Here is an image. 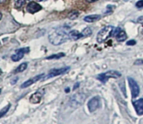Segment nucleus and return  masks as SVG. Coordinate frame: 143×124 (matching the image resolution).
<instances>
[{
    "instance_id": "f257e3e1",
    "label": "nucleus",
    "mask_w": 143,
    "mask_h": 124,
    "mask_svg": "<svg viewBox=\"0 0 143 124\" xmlns=\"http://www.w3.org/2000/svg\"><path fill=\"white\" fill-rule=\"evenodd\" d=\"M48 40L54 45H59L69 40L68 33L63 27H58L51 31L48 36Z\"/></svg>"
},
{
    "instance_id": "f03ea898",
    "label": "nucleus",
    "mask_w": 143,
    "mask_h": 124,
    "mask_svg": "<svg viewBox=\"0 0 143 124\" xmlns=\"http://www.w3.org/2000/svg\"><path fill=\"white\" fill-rule=\"evenodd\" d=\"M115 27L113 26H106L104 28L99 31V33L96 36L97 42L99 43H104L110 37L113 36L114 34Z\"/></svg>"
},
{
    "instance_id": "7ed1b4c3",
    "label": "nucleus",
    "mask_w": 143,
    "mask_h": 124,
    "mask_svg": "<svg viewBox=\"0 0 143 124\" xmlns=\"http://www.w3.org/2000/svg\"><path fill=\"white\" fill-rule=\"evenodd\" d=\"M121 73L116 70H108L106 73H101L97 75V79L103 84H106L110 78H117L121 77Z\"/></svg>"
},
{
    "instance_id": "20e7f679",
    "label": "nucleus",
    "mask_w": 143,
    "mask_h": 124,
    "mask_svg": "<svg viewBox=\"0 0 143 124\" xmlns=\"http://www.w3.org/2000/svg\"><path fill=\"white\" fill-rule=\"evenodd\" d=\"M86 96L83 94H77L73 96L70 99L69 105L71 108H77L81 106L84 103Z\"/></svg>"
},
{
    "instance_id": "39448f33",
    "label": "nucleus",
    "mask_w": 143,
    "mask_h": 124,
    "mask_svg": "<svg viewBox=\"0 0 143 124\" xmlns=\"http://www.w3.org/2000/svg\"><path fill=\"white\" fill-rule=\"evenodd\" d=\"M128 82H129V87L131 91V96L133 98H136L139 96L140 94V87L136 81L133 78L131 77H128Z\"/></svg>"
},
{
    "instance_id": "423d86ee",
    "label": "nucleus",
    "mask_w": 143,
    "mask_h": 124,
    "mask_svg": "<svg viewBox=\"0 0 143 124\" xmlns=\"http://www.w3.org/2000/svg\"><path fill=\"white\" fill-rule=\"evenodd\" d=\"M70 69V68L69 66H66V67H63V68H53V69H51L44 80H47V79H49V78L56 77V76H58V75H63L64 73H67Z\"/></svg>"
},
{
    "instance_id": "0eeeda50",
    "label": "nucleus",
    "mask_w": 143,
    "mask_h": 124,
    "mask_svg": "<svg viewBox=\"0 0 143 124\" xmlns=\"http://www.w3.org/2000/svg\"><path fill=\"white\" fill-rule=\"evenodd\" d=\"M101 105V100L99 96H95L88 102V109L90 112H94Z\"/></svg>"
},
{
    "instance_id": "6e6552de",
    "label": "nucleus",
    "mask_w": 143,
    "mask_h": 124,
    "mask_svg": "<svg viewBox=\"0 0 143 124\" xmlns=\"http://www.w3.org/2000/svg\"><path fill=\"white\" fill-rule=\"evenodd\" d=\"M29 52V47H25L16 50V54L11 56V59L13 61H19L24 57L25 53H28Z\"/></svg>"
},
{
    "instance_id": "1a4fd4ad",
    "label": "nucleus",
    "mask_w": 143,
    "mask_h": 124,
    "mask_svg": "<svg viewBox=\"0 0 143 124\" xmlns=\"http://www.w3.org/2000/svg\"><path fill=\"white\" fill-rule=\"evenodd\" d=\"M45 75L44 74H41V75H36L35 77H32V78H31L29 80H28L27 81H26L24 83L21 84V88L22 89H25V88H27L29 86H31V84H34L35 82H38V81H39L40 80H41L42 78H44Z\"/></svg>"
},
{
    "instance_id": "9d476101",
    "label": "nucleus",
    "mask_w": 143,
    "mask_h": 124,
    "mask_svg": "<svg viewBox=\"0 0 143 124\" xmlns=\"http://www.w3.org/2000/svg\"><path fill=\"white\" fill-rule=\"evenodd\" d=\"M41 9H42V6L35 2H31L29 3L27 6V11L31 14L38 12Z\"/></svg>"
},
{
    "instance_id": "9b49d317",
    "label": "nucleus",
    "mask_w": 143,
    "mask_h": 124,
    "mask_svg": "<svg viewBox=\"0 0 143 124\" xmlns=\"http://www.w3.org/2000/svg\"><path fill=\"white\" fill-rule=\"evenodd\" d=\"M133 105L136 110L137 114L139 116L143 115V98H140L133 102Z\"/></svg>"
},
{
    "instance_id": "f8f14e48",
    "label": "nucleus",
    "mask_w": 143,
    "mask_h": 124,
    "mask_svg": "<svg viewBox=\"0 0 143 124\" xmlns=\"http://www.w3.org/2000/svg\"><path fill=\"white\" fill-rule=\"evenodd\" d=\"M43 95V92H41V91H36L34 94H33L30 96L29 101L32 104H38L41 101L42 96Z\"/></svg>"
},
{
    "instance_id": "ddd939ff",
    "label": "nucleus",
    "mask_w": 143,
    "mask_h": 124,
    "mask_svg": "<svg viewBox=\"0 0 143 124\" xmlns=\"http://www.w3.org/2000/svg\"><path fill=\"white\" fill-rule=\"evenodd\" d=\"M68 36H69V39L71 40H77L81 38H83L82 32L80 33L77 30H72L69 31Z\"/></svg>"
},
{
    "instance_id": "4468645a",
    "label": "nucleus",
    "mask_w": 143,
    "mask_h": 124,
    "mask_svg": "<svg viewBox=\"0 0 143 124\" xmlns=\"http://www.w3.org/2000/svg\"><path fill=\"white\" fill-rule=\"evenodd\" d=\"M101 19V15H87L84 18V20L86 22H89L92 23L94 22H96Z\"/></svg>"
},
{
    "instance_id": "2eb2a0df",
    "label": "nucleus",
    "mask_w": 143,
    "mask_h": 124,
    "mask_svg": "<svg viewBox=\"0 0 143 124\" xmlns=\"http://www.w3.org/2000/svg\"><path fill=\"white\" fill-rule=\"evenodd\" d=\"M115 37H116V40H117L118 42H124L127 39L126 33L124 31L121 30Z\"/></svg>"
},
{
    "instance_id": "dca6fc26",
    "label": "nucleus",
    "mask_w": 143,
    "mask_h": 124,
    "mask_svg": "<svg viewBox=\"0 0 143 124\" xmlns=\"http://www.w3.org/2000/svg\"><path fill=\"white\" fill-rule=\"evenodd\" d=\"M27 66H28V63H27V62H24V63H21V64L15 69V73H21V72H23L24 70H25L26 69H27Z\"/></svg>"
},
{
    "instance_id": "f3484780",
    "label": "nucleus",
    "mask_w": 143,
    "mask_h": 124,
    "mask_svg": "<svg viewBox=\"0 0 143 124\" xmlns=\"http://www.w3.org/2000/svg\"><path fill=\"white\" fill-rule=\"evenodd\" d=\"M66 54L61 52V53H59V54H52L51 56H49L46 57V59H59L61 58V57H63L65 56Z\"/></svg>"
},
{
    "instance_id": "a211bd4d",
    "label": "nucleus",
    "mask_w": 143,
    "mask_h": 124,
    "mask_svg": "<svg viewBox=\"0 0 143 124\" xmlns=\"http://www.w3.org/2000/svg\"><path fill=\"white\" fill-rule=\"evenodd\" d=\"M78 16H79V13L77 11H73L69 13L68 15V18L71 20H75V19L78 18Z\"/></svg>"
},
{
    "instance_id": "6ab92c4d",
    "label": "nucleus",
    "mask_w": 143,
    "mask_h": 124,
    "mask_svg": "<svg viewBox=\"0 0 143 124\" xmlns=\"http://www.w3.org/2000/svg\"><path fill=\"white\" fill-rule=\"evenodd\" d=\"M82 35H83V38L88 37V36H90L92 35V31L89 27H87V28H85L84 30L82 31Z\"/></svg>"
},
{
    "instance_id": "aec40b11",
    "label": "nucleus",
    "mask_w": 143,
    "mask_h": 124,
    "mask_svg": "<svg viewBox=\"0 0 143 124\" xmlns=\"http://www.w3.org/2000/svg\"><path fill=\"white\" fill-rule=\"evenodd\" d=\"M10 108H11V105L10 104H9L8 105H6V107H4V108H3L2 110L0 111V118H2V117H3L4 116L6 113L9 112V110Z\"/></svg>"
},
{
    "instance_id": "412c9836",
    "label": "nucleus",
    "mask_w": 143,
    "mask_h": 124,
    "mask_svg": "<svg viewBox=\"0 0 143 124\" xmlns=\"http://www.w3.org/2000/svg\"><path fill=\"white\" fill-rule=\"evenodd\" d=\"M25 4V0H18L15 3V7L19 9Z\"/></svg>"
},
{
    "instance_id": "4be33fe9",
    "label": "nucleus",
    "mask_w": 143,
    "mask_h": 124,
    "mask_svg": "<svg viewBox=\"0 0 143 124\" xmlns=\"http://www.w3.org/2000/svg\"><path fill=\"white\" fill-rule=\"evenodd\" d=\"M143 64V59H137L135 62H134V65L136 66H141Z\"/></svg>"
},
{
    "instance_id": "5701e85b",
    "label": "nucleus",
    "mask_w": 143,
    "mask_h": 124,
    "mask_svg": "<svg viewBox=\"0 0 143 124\" xmlns=\"http://www.w3.org/2000/svg\"><path fill=\"white\" fill-rule=\"evenodd\" d=\"M136 7L139 8V9H140V8L143 7V0H140L138 1V2L136 3Z\"/></svg>"
},
{
    "instance_id": "b1692460",
    "label": "nucleus",
    "mask_w": 143,
    "mask_h": 124,
    "mask_svg": "<svg viewBox=\"0 0 143 124\" xmlns=\"http://www.w3.org/2000/svg\"><path fill=\"white\" fill-rule=\"evenodd\" d=\"M136 44V41L135 40H130L126 43L127 45H131V46L135 45Z\"/></svg>"
},
{
    "instance_id": "393cba45",
    "label": "nucleus",
    "mask_w": 143,
    "mask_h": 124,
    "mask_svg": "<svg viewBox=\"0 0 143 124\" xmlns=\"http://www.w3.org/2000/svg\"><path fill=\"white\" fill-rule=\"evenodd\" d=\"M121 30H122V29H121L120 27H117L116 29H115V30H114V34H113V36H116L117 34Z\"/></svg>"
},
{
    "instance_id": "a878e982",
    "label": "nucleus",
    "mask_w": 143,
    "mask_h": 124,
    "mask_svg": "<svg viewBox=\"0 0 143 124\" xmlns=\"http://www.w3.org/2000/svg\"><path fill=\"white\" fill-rule=\"evenodd\" d=\"M137 21H138V22H139V23L142 24H143V15L139 17L138 18V20H137Z\"/></svg>"
},
{
    "instance_id": "bb28decb",
    "label": "nucleus",
    "mask_w": 143,
    "mask_h": 124,
    "mask_svg": "<svg viewBox=\"0 0 143 124\" xmlns=\"http://www.w3.org/2000/svg\"><path fill=\"white\" fill-rule=\"evenodd\" d=\"M18 77H16V78H15L14 80H12L11 81V84H15V82L18 81Z\"/></svg>"
},
{
    "instance_id": "cd10ccee",
    "label": "nucleus",
    "mask_w": 143,
    "mask_h": 124,
    "mask_svg": "<svg viewBox=\"0 0 143 124\" xmlns=\"http://www.w3.org/2000/svg\"><path fill=\"white\" fill-rule=\"evenodd\" d=\"M79 85H80V84H79V83H76V84H75V85H74V87H73V90H75V89H77V87H79Z\"/></svg>"
},
{
    "instance_id": "c85d7f7f",
    "label": "nucleus",
    "mask_w": 143,
    "mask_h": 124,
    "mask_svg": "<svg viewBox=\"0 0 143 124\" xmlns=\"http://www.w3.org/2000/svg\"><path fill=\"white\" fill-rule=\"evenodd\" d=\"M96 1H98V0H87V2H89V3L95 2H96Z\"/></svg>"
},
{
    "instance_id": "c756f323",
    "label": "nucleus",
    "mask_w": 143,
    "mask_h": 124,
    "mask_svg": "<svg viewBox=\"0 0 143 124\" xmlns=\"http://www.w3.org/2000/svg\"><path fill=\"white\" fill-rule=\"evenodd\" d=\"M2 13L0 12V20H2Z\"/></svg>"
},
{
    "instance_id": "7c9ffc66",
    "label": "nucleus",
    "mask_w": 143,
    "mask_h": 124,
    "mask_svg": "<svg viewBox=\"0 0 143 124\" xmlns=\"http://www.w3.org/2000/svg\"><path fill=\"white\" fill-rule=\"evenodd\" d=\"M69 91H70V89H69V88H68V89H65V91H66V92H67V93H68V92H69Z\"/></svg>"
},
{
    "instance_id": "2f4dec72",
    "label": "nucleus",
    "mask_w": 143,
    "mask_h": 124,
    "mask_svg": "<svg viewBox=\"0 0 143 124\" xmlns=\"http://www.w3.org/2000/svg\"><path fill=\"white\" fill-rule=\"evenodd\" d=\"M4 1H5V0H0V4H1V3L4 2Z\"/></svg>"
},
{
    "instance_id": "473e14b6",
    "label": "nucleus",
    "mask_w": 143,
    "mask_h": 124,
    "mask_svg": "<svg viewBox=\"0 0 143 124\" xmlns=\"http://www.w3.org/2000/svg\"><path fill=\"white\" fill-rule=\"evenodd\" d=\"M37 1H38V2H41V1H43V0H37Z\"/></svg>"
},
{
    "instance_id": "72a5a7b5",
    "label": "nucleus",
    "mask_w": 143,
    "mask_h": 124,
    "mask_svg": "<svg viewBox=\"0 0 143 124\" xmlns=\"http://www.w3.org/2000/svg\"><path fill=\"white\" fill-rule=\"evenodd\" d=\"M141 32H142V34H143V29H142V31H141Z\"/></svg>"
}]
</instances>
